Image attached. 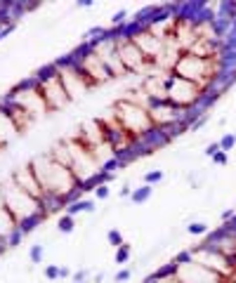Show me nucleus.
Wrapping results in <instances>:
<instances>
[{
  "mask_svg": "<svg viewBox=\"0 0 236 283\" xmlns=\"http://www.w3.org/2000/svg\"><path fill=\"white\" fill-rule=\"evenodd\" d=\"M29 166L36 173V179H38V184H40V189L45 191V196L57 198L62 203H68L78 194V189H81V182L76 179V175L68 168L52 160L50 154L33 156Z\"/></svg>",
  "mask_w": 236,
  "mask_h": 283,
  "instance_id": "1",
  "label": "nucleus"
},
{
  "mask_svg": "<svg viewBox=\"0 0 236 283\" xmlns=\"http://www.w3.org/2000/svg\"><path fill=\"white\" fill-rule=\"evenodd\" d=\"M222 64L218 59H205V57H196L192 52H182L173 68V76H180L184 80H192L201 90H208L213 85V80L220 76Z\"/></svg>",
  "mask_w": 236,
  "mask_h": 283,
  "instance_id": "2",
  "label": "nucleus"
},
{
  "mask_svg": "<svg viewBox=\"0 0 236 283\" xmlns=\"http://www.w3.org/2000/svg\"><path fill=\"white\" fill-rule=\"evenodd\" d=\"M113 116L132 139H142L154 130L149 111L142 104H135V102H128V99H118L113 104Z\"/></svg>",
  "mask_w": 236,
  "mask_h": 283,
  "instance_id": "3",
  "label": "nucleus"
},
{
  "mask_svg": "<svg viewBox=\"0 0 236 283\" xmlns=\"http://www.w3.org/2000/svg\"><path fill=\"white\" fill-rule=\"evenodd\" d=\"M0 189H3L5 208L12 213V217L17 220V224H21V222H26V220H33V217H40V215L45 217L40 201H36L33 196H29L24 189H19L12 179H5V182L0 184Z\"/></svg>",
  "mask_w": 236,
  "mask_h": 283,
  "instance_id": "4",
  "label": "nucleus"
},
{
  "mask_svg": "<svg viewBox=\"0 0 236 283\" xmlns=\"http://www.w3.org/2000/svg\"><path fill=\"white\" fill-rule=\"evenodd\" d=\"M5 99H10V102L17 104L19 109H24L31 118H40V116H45V113H50L48 102H45L43 92H40V87H38L36 76L29 78V80H24V83H19Z\"/></svg>",
  "mask_w": 236,
  "mask_h": 283,
  "instance_id": "5",
  "label": "nucleus"
},
{
  "mask_svg": "<svg viewBox=\"0 0 236 283\" xmlns=\"http://www.w3.org/2000/svg\"><path fill=\"white\" fill-rule=\"evenodd\" d=\"M36 80H38V87H40V92H43V97H45V102H48V109L50 111H59L71 102L68 95H66V87H64V83H62V78H59V74H57L55 64L40 68L38 76H36Z\"/></svg>",
  "mask_w": 236,
  "mask_h": 283,
  "instance_id": "6",
  "label": "nucleus"
},
{
  "mask_svg": "<svg viewBox=\"0 0 236 283\" xmlns=\"http://www.w3.org/2000/svg\"><path fill=\"white\" fill-rule=\"evenodd\" d=\"M203 92H205V90H201L196 83H192V80H184V78H180V76H173V74H170V78H168V90H166V99H168L175 109L192 111L194 106L201 102Z\"/></svg>",
  "mask_w": 236,
  "mask_h": 283,
  "instance_id": "7",
  "label": "nucleus"
},
{
  "mask_svg": "<svg viewBox=\"0 0 236 283\" xmlns=\"http://www.w3.org/2000/svg\"><path fill=\"white\" fill-rule=\"evenodd\" d=\"M71 59H74L76 64H78V68H81V74L87 78V83L90 85H104V83H109V80L113 78L111 71L106 68V64L102 62L100 57L92 52V48H90V43H85L78 52H74L71 55Z\"/></svg>",
  "mask_w": 236,
  "mask_h": 283,
  "instance_id": "8",
  "label": "nucleus"
},
{
  "mask_svg": "<svg viewBox=\"0 0 236 283\" xmlns=\"http://www.w3.org/2000/svg\"><path fill=\"white\" fill-rule=\"evenodd\" d=\"M192 260L194 262H199V265H203L205 269H210L215 271L220 278H231L236 276V271H234V262H231L227 255H222L220 250H215L213 246H205V243H201V246L192 248Z\"/></svg>",
  "mask_w": 236,
  "mask_h": 283,
  "instance_id": "9",
  "label": "nucleus"
},
{
  "mask_svg": "<svg viewBox=\"0 0 236 283\" xmlns=\"http://www.w3.org/2000/svg\"><path fill=\"white\" fill-rule=\"evenodd\" d=\"M55 66H57V74H59V78H62L64 87H66L68 99H78V97H83V95L90 92V87L92 85L87 83V78L81 74L78 64H76L71 57L55 62Z\"/></svg>",
  "mask_w": 236,
  "mask_h": 283,
  "instance_id": "10",
  "label": "nucleus"
},
{
  "mask_svg": "<svg viewBox=\"0 0 236 283\" xmlns=\"http://www.w3.org/2000/svg\"><path fill=\"white\" fill-rule=\"evenodd\" d=\"M175 278L180 283H220L222 278L215 274V271L205 269L199 262H182V265H175Z\"/></svg>",
  "mask_w": 236,
  "mask_h": 283,
  "instance_id": "11",
  "label": "nucleus"
},
{
  "mask_svg": "<svg viewBox=\"0 0 236 283\" xmlns=\"http://www.w3.org/2000/svg\"><path fill=\"white\" fill-rule=\"evenodd\" d=\"M116 40H118V57H121L123 66L128 68V74H139L147 66H154V64H149V59L142 55V50L137 48L130 38H116Z\"/></svg>",
  "mask_w": 236,
  "mask_h": 283,
  "instance_id": "12",
  "label": "nucleus"
},
{
  "mask_svg": "<svg viewBox=\"0 0 236 283\" xmlns=\"http://www.w3.org/2000/svg\"><path fill=\"white\" fill-rule=\"evenodd\" d=\"M130 40L142 50V55L149 59V64H154L156 59H158V55L163 52V40L158 36H154L149 29H139V31H135L130 36Z\"/></svg>",
  "mask_w": 236,
  "mask_h": 283,
  "instance_id": "13",
  "label": "nucleus"
},
{
  "mask_svg": "<svg viewBox=\"0 0 236 283\" xmlns=\"http://www.w3.org/2000/svg\"><path fill=\"white\" fill-rule=\"evenodd\" d=\"M10 179H12L14 184L19 186V189H24L29 196H33L36 201H40V205H43V198H45V191L40 189V184H38L36 179V173L31 170V166H24V168H17L12 175H10Z\"/></svg>",
  "mask_w": 236,
  "mask_h": 283,
  "instance_id": "14",
  "label": "nucleus"
},
{
  "mask_svg": "<svg viewBox=\"0 0 236 283\" xmlns=\"http://www.w3.org/2000/svg\"><path fill=\"white\" fill-rule=\"evenodd\" d=\"M21 130L17 128V123H14V118L7 113V109L3 104H0V147H5V144H10V142L14 139V137L19 135Z\"/></svg>",
  "mask_w": 236,
  "mask_h": 283,
  "instance_id": "15",
  "label": "nucleus"
},
{
  "mask_svg": "<svg viewBox=\"0 0 236 283\" xmlns=\"http://www.w3.org/2000/svg\"><path fill=\"white\" fill-rule=\"evenodd\" d=\"M95 210V201L90 198H76V201H68L66 203V215L76 217L78 213H92Z\"/></svg>",
  "mask_w": 236,
  "mask_h": 283,
  "instance_id": "16",
  "label": "nucleus"
},
{
  "mask_svg": "<svg viewBox=\"0 0 236 283\" xmlns=\"http://www.w3.org/2000/svg\"><path fill=\"white\" fill-rule=\"evenodd\" d=\"M151 194H154V186H149V184H142V186H137V189H132V196H130V201L132 203H147L151 198Z\"/></svg>",
  "mask_w": 236,
  "mask_h": 283,
  "instance_id": "17",
  "label": "nucleus"
},
{
  "mask_svg": "<svg viewBox=\"0 0 236 283\" xmlns=\"http://www.w3.org/2000/svg\"><path fill=\"white\" fill-rule=\"evenodd\" d=\"M57 229H59V234H71V231L76 229V217H71V215L64 213V215L57 220Z\"/></svg>",
  "mask_w": 236,
  "mask_h": 283,
  "instance_id": "18",
  "label": "nucleus"
},
{
  "mask_svg": "<svg viewBox=\"0 0 236 283\" xmlns=\"http://www.w3.org/2000/svg\"><path fill=\"white\" fill-rule=\"evenodd\" d=\"M130 255H132V248H130V243H123L121 248H116V265H128V260H130Z\"/></svg>",
  "mask_w": 236,
  "mask_h": 283,
  "instance_id": "19",
  "label": "nucleus"
},
{
  "mask_svg": "<svg viewBox=\"0 0 236 283\" xmlns=\"http://www.w3.org/2000/svg\"><path fill=\"white\" fill-rule=\"evenodd\" d=\"M208 231H210V227L205 222H189V227H186V234L192 236H205Z\"/></svg>",
  "mask_w": 236,
  "mask_h": 283,
  "instance_id": "20",
  "label": "nucleus"
},
{
  "mask_svg": "<svg viewBox=\"0 0 236 283\" xmlns=\"http://www.w3.org/2000/svg\"><path fill=\"white\" fill-rule=\"evenodd\" d=\"M45 257V248L43 243H36V246H31V250H29V260H31V265H40Z\"/></svg>",
  "mask_w": 236,
  "mask_h": 283,
  "instance_id": "21",
  "label": "nucleus"
},
{
  "mask_svg": "<svg viewBox=\"0 0 236 283\" xmlns=\"http://www.w3.org/2000/svg\"><path fill=\"white\" fill-rule=\"evenodd\" d=\"M106 241H109V246H113V248H121L125 243L123 241V234H121V229H109V231H106Z\"/></svg>",
  "mask_w": 236,
  "mask_h": 283,
  "instance_id": "22",
  "label": "nucleus"
},
{
  "mask_svg": "<svg viewBox=\"0 0 236 283\" xmlns=\"http://www.w3.org/2000/svg\"><path fill=\"white\" fill-rule=\"evenodd\" d=\"M218 144H220V151H227V154H229L231 149L236 147V132H227V135H222V139H220Z\"/></svg>",
  "mask_w": 236,
  "mask_h": 283,
  "instance_id": "23",
  "label": "nucleus"
},
{
  "mask_svg": "<svg viewBox=\"0 0 236 283\" xmlns=\"http://www.w3.org/2000/svg\"><path fill=\"white\" fill-rule=\"evenodd\" d=\"M161 179H163V170H149V173H144V184H149V186L158 184Z\"/></svg>",
  "mask_w": 236,
  "mask_h": 283,
  "instance_id": "24",
  "label": "nucleus"
},
{
  "mask_svg": "<svg viewBox=\"0 0 236 283\" xmlns=\"http://www.w3.org/2000/svg\"><path fill=\"white\" fill-rule=\"evenodd\" d=\"M59 274H62V265L45 267V278H48V281H57V278H59Z\"/></svg>",
  "mask_w": 236,
  "mask_h": 283,
  "instance_id": "25",
  "label": "nucleus"
},
{
  "mask_svg": "<svg viewBox=\"0 0 236 283\" xmlns=\"http://www.w3.org/2000/svg\"><path fill=\"white\" fill-rule=\"evenodd\" d=\"M92 189H95V198H97V201H104V198H109V194H111L109 184H97V186H92Z\"/></svg>",
  "mask_w": 236,
  "mask_h": 283,
  "instance_id": "26",
  "label": "nucleus"
},
{
  "mask_svg": "<svg viewBox=\"0 0 236 283\" xmlns=\"http://www.w3.org/2000/svg\"><path fill=\"white\" fill-rule=\"evenodd\" d=\"M125 17H128V10H118V12L111 17V24L113 26H125Z\"/></svg>",
  "mask_w": 236,
  "mask_h": 283,
  "instance_id": "27",
  "label": "nucleus"
},
{
  "mask_svg": "<svg viewBox=\"0 0 236 283\" xmlns=\"http://www.w3.org/2000/svg\"><path fill=\"white\" fill-rule=\"evenodd\" d=\"M130 278H132V269H121L116 276H113V281L116 283H128Z\"/></svg>",
  "mask_w": 236,
  "mask_h": 283,
  "instance_id": "28",
  "label": "nucleus"
},
{
  "mask_svg": "<svg viewBox=\"0 0 236 283\" xmlns=\"http://www.w3.org/2000/svg\"><path fill=\"white\" fill-rule=\"evenodd\" d=\"M213 163H215V166H227V163H229V154H227V151H218V154L213 156Z\"/></svg>",
  "mask_w": 236,
  "mask_h": 283,
  "instance_id": "29",
  "label": "nucleus"
},
{
  "mask_svg": "<svg viewBox=\"0 0 236 283\" xmlns=\"http://www.w3.org/2000/svg\"><path fill=\"white\" fill-rule=\"evenodd\" d=\"M147 283H180L177 278H175V274L173 276H166V278H154V276H149L147 278Z\"/></svg>",
  "mask_w": 236,
  "mask_h": 283,
  "instance_id": "30",
  "label": "nucleus"
},
{
  "mask_svg": "<svg viewBox=\"0 0 236 283\" xmlns=\"http://www.w3.org/2000/svg\"><path fill=\"white\" fill-rule=\"evenodd\" d=\"M218 151H220V144H218V142H213V144H208V147H205L203 154L208 156V158H213V156L218 154Z\"/></svg>",
  "mask_w": 236,
  "mask_h": 283,
  "instance_id": "31",
  "label": "nucleus"
},
{
  "mask_svg": "<svg viewBox=\"0 0 236 283\" xmlns=\"http://www.w3.org/2000/svg\"><path fill=\"white\" fill-rule=\"evenodd\" d=\"M234 215H236V208L224 210V213H222V222H229V220H234Z\"/></svg>",
  "mask_w": 236,
  "mask_h": 283,
  "instance_id": "32",
  "label": "nucleus"
},
{
  "mask_svg": "<svg viewBox=\"0 0 236 283\" xmlns=\"http://www.w3.org/2000/svg\"><path fill=\"white\" fill-rule=\"evenodd\" d=\"M121 196H123V198H130V196H132V186H130V184H125L123 189H121Z\"/></svg>",
  "mask_w": 236,
  "mask_h": 283,
  "instance_id": "33",
  "label": "nucleus"
},
{
  "mask_svg": "<svg viewBox=\"0 0 236 283\" xmlns=\"http://www.w3.org/2000/svg\"><path fill=\"white\" fill-rule=\"evenodd\" d=\"M71 278H74V283L85 281V271H76V274H71Z\"/></svg>",
  "mask_w": 236,
  "mask_h": 283,
  "instance_id": "34",
  "label": "nucleus"
},
{
  "mask_svg": "<svg viewBox=\"0 0 236 283\" xmlns=\"http://www.w3.org/2000/svg\"><path fill=\"white\" fill-rule=\"evenodd\" d=\"M71 276V269H66V267H62V274H59V278H68Z\"/></svg>",
  "mask_w": 236,
  "mask_h": 283,
  "instance_id": "35",
  "label": "nucleus"
},
{
  "mask_svg": "<svg viewBox=\"0 0 236 283\" xmlns=\"http://www.w3.org/2000/svg\"><path fill=\"white\" fill-rule=\"evenodd\" d=\"M90 5H92L90 0H78V7H90Z\"/></svg>",
  "mask_w": 236,
  "mask_h": 283,
  "instance_id": "36",
  "label": "nucleus"
},
{
  "mask_svg": "<svg viewBox=\"0 0 236 283\" xmlns=\"http://www.w3.org/2000/svg\"><path fill=\"white\" fill-rule=\"evenodd\" d=\"M222 283H236V276H231V278H224Z\"/></svg>",
  "mask_w": 236,
  "mask_h": 283,
  "instance_id": "37",
  "label": "nucleus"
},
{
  "mask_svg": "<svg viewBox=\"0 0 236 283\" xmlns=\"http://www.w3.org/2000/svg\"><path fill=\"white\" fill-rule=\"evenodd\" d=\"M231 262H234V271H236V255H234V260H231Z\"/></svg>",
  "mask_w": 236,
  "mask_h": 283,
  "instance_id": "38",
  "label": "nucleus"
},
{
  "mask_svg": "<svg viewBox=\"0 0 236 283\" xmlns=\"http://www.w3.org/2000/svg\"><path fill=\"white\" fill-rule=\"evenodd\" d=\"M78 283H85V281H78Z\"/></svg>",
  "mask_w": 236,
  "mask_h": 283,
  "instance_id": "39",
  "label": "nucleus"
}]
</instances>
